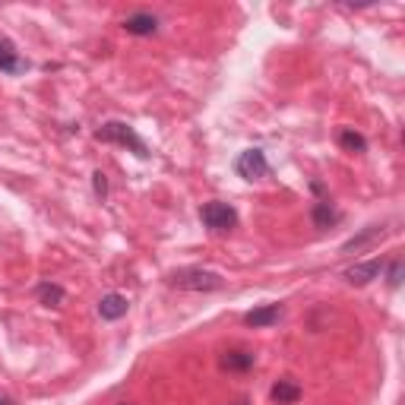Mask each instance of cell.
Masks as SVG:
<instances>
[{"label": "cell", "mask_w": 405, "mask_h": 405, "mask_svg": "<svg viewBox=\"0 0 405 405\" xmlns=\"http://www.w3.org/2000/svg\"><path fill=\"white\" fill-rule=\"evenodd\" d=\"M127 310H130V301H127L124 295H118V292L105 295V298L98 301V316L101 320H120V316H127Z\"/></svg>", "instance_id": "9"}, {"label": "cell", "mask_w": 405, "mask_h": 405, "mask_svg": "<svg viewBox=\"0 0 405 405\" xmlns=\"http://www.w3.org/2000/svg\"><path fill=\"white\" fill-rule=\"evenodd\" d=\"M96 139H101V143L127 146V149L137 152L139 159H149V149H146V143L139 139V133L133 130L130 124H124V120H108V124H101L96 130Z\"/></svg>", "instance_id": "2"}, {"label": "cell", "mask_w": 405, "mask_h": 405, "mask_svg": "<svg viewBox=\"0 0 405 405\" xmlns=\"http://www.w3.org/2000/svg\"><path fill=\"white\" fill-rule=\"evenodd\" d=\"M38 298H42V304H48V307H60L67 295H64V288H60V285L45 282V285H38Z\"/></svg>", "instance_id": "15"}, {"label": "cell", "mask_w": 405, "mask_h": 405, "mask_svg": "<svg viewBox=\"0 0 405 405\" xmlns=\"http://www.w3.org/2000/svg\"><path fill=\"white\" fill-rule=\"evenodd\" d=\"M310 219H314L316 228H333L342 215H339V209H336L329 200H320V202H314V209H310Z\"/></svg>", "instance_id": "11"}, {"label": "cell", "mask_w": 405, "mask_h": 405, "mask_svg": "<svg viewBox=\"0 0 405 405\" xmlns=\"http://www.w3.org/2000/svg\"><path fill=\"white\" fill-rule=\"evenodd\" d=\"M0 405H13L10 399H6V396H0Z\"/></svg>", "instance_id": "18"}, {"label": "cell", "mask_w": 405, "mask_h": 405, "mask_svg": "<svg viewBox=\"0 0 405 405\" xmlns=\"http://www.w3.org/2000/svg\"><path fill=\"white\" fill-rule=\"evenodd\" d=\"M269 399L275 405H295L301 399V387L295 380H279L273 389H269Z\"/></svg>", "instance_id": "12"}, {"label": "cell", "mask_w": 405, "mask_h": 405, "mask_svg": "<svg viewBox=\"0 0 405 405\" xmlns=\"http://www.w3.org/2000/svg\"><path fill=\"white\" fill-rule=\"evenodd\" d=\"M234 171H238L244 181H260V178H269L273 168H269L266 152L263 149H244L238 155V161H234Z\"/></svg>", "instance_id": "4"}, {"label": "cell", "mask_w": 405, "mask_h": 405, "mask_svg": "<svg viewBox=\"0 0 405 405\" xmlns=\"http://www.w3.org/2000/svg\"><path fill=\"white\" fill-rule=\"evenodd\" d=\"M256 361L253 352H247V348H232V352H225L219 358L222 370H234V374H244V370H251Z\"/></svg>", "instance_id": "10"}, {"label": "cell", "mask_w": 405, "mask_h": 405, "mask_svg": "<svg viewBox=\"0 0 405 405\" xmlns=\"http://www.w3.org/2000/svg\"><path fill=\"white\" fill-rule=\"evenodd\" d=\"M339 146H342L346 152H355V155L367 152V139H364L358 130H352V127H346V130L339 133Z\"/></svg>", "instance_id": "14"}, {"label": "cell", "mask_w": 405, "mask_h": 405, "mask_svg": "<svg viewBox=\"0 0 405 405\" xmlns=\"http://www.w3.org/2000/svg\"><path fill=\"white\" fill-rule=\"evenodd\" d=\"M92 190H96V197H98V200H105V197H108V178H105L101 171L92 174Z\"/></svg>", "instance_id": "16"}, {"label": "cell", "mask_w": 405, "mask_h": 405, "mask_svg": "<svg viewBox=\"0 0 405 405\" xmlns=\"http://www.w3.org/2000/svg\"><path fill=\"white\" fill-rule=\"evenodd\" d=\"M380 273H383V260L380 256H374V260H367V263H355V266H348L346 273H342V279H346L348 285H367V282L380 279Z\"/></svg>", "instance_id": "5"}, {"label": "cell", "mask_w": 405, "mask_h": 405, "mask_svg": "<svg viewBox=\"0 0 405 405\" xmlns=\"http://www.w3.org/2000/svg\"><path fill=\"white\" fill-rule=\"evenodd\" d=\"M168 285L171 288H181V292H219L225 285L219 273L212 269H202V266H184V269H174L168 275Z\"/></svg>", "instance_id": "1"}, {"label": "cell", "mask_w": 405, "mask_h": 405, "mask_svg": "<svg viewBox=\"0 0 405 405\" xmlns=\"http://www.w3.org/2000/svg\"><path fill=\"white\" fill-rule=\"evenodd\" d=\"M234 405H247V399H241V402H234Z\"/></svg>", "instance_id": "19"}, {"label": "cell", "mask_w": 405, "mask_h": 405, "mask_svg": "<svg viewBox=\"0 0 405 405\" xmlns=\"http://www.w3.org/2000/svg\"><path fill=\"white\" fill-rule=\"evenodd\" d=\"M402 285V260L389 263V288H399Z\"/></svg>", "instance_id": "17"}, {"label": "cell", "mask_w": 405, "mask_h": 405, "mask_svg": "<svg viewBox=\"0 0 405 405\" xmlns=\"http://www.w3.org/2000/svg\"><path fill=\"white\" fill-rule=\"evenodd\" d=\"M279 316H282V304H263V307L247 310L244 323L253 329H266V326H273V323H279Z\"/></svg>", "instance_id": "8"}, {"label": "cell", "mask_w": 405, "mask_h": 405, "mask_svg": "<svg viewBox=\"0 0 405 405\" xmlns=\"http://www.w3.org/2000/svg\"><path fill=\"white\" fill-rule=\"evenodd\" d=\"M200 219L206 228H212V232H232L234 225H238V212H234V206H228V202H206V206L200 209Z\"/></svg>", "instance_id": "3"}, {"label": "cell", "mask_w": 405, "mask_h": 405, "mask_svg": "<svg viewBox=\"0 0 405 405\" xmlns=\"http://www.w3.org/2000/svg\"><path fill=\"white\" fill-rule=\"evenodd\" d=\"M383 234V228L380 225H370V228H364L358 238H348L346 244H342V253H352V251H361V247H367L370 241H377Z\"/></svg>", "instance_id": "13"}, {"label": "cell", "mask_w": 405, "mask_h": 405, "mask_svg": "<svg viewBox=\"0 0 405 405\" xmlns=\"http://www.w3.org/2000/svg\"><path fill=\"white\" fill-rule=\"evenodd\" d=\"M29 70V60L19 57L16 45L10 42V38L0 35V73H10V76H16V73H25Z\"/></svg>", "instance_id": "6"}, {"label": "cell", "mask_w": 405, "mask_h": 405, "mask_svg": "<svg viewBox=\"0 0 405 405\" xmlns=\"http://www.w3.org/2000/svg\"><path fill=\"white\" fill-rule=\"evenodd\" d=\"M124 32H130V35H155L159 32V16L155 13H130V16L124 19Z\"/></svg>", "instance_id": "7"}]
</instances>
